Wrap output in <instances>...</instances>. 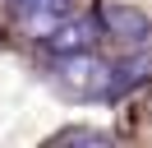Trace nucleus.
<instances>
[{
	"instance_id": "f257e3e1",
	"label": "nucleus",
	"mask_w": 152,
	"mask_h": 148,
	"mask_svg": "<svg viewBox=\"0 0 152 148\" xmlns=\"http://www.w3.org/2000/svg\"><path fill=\"white\" fill-rule=\"evenodd\" d=\"M111 65L97 60L92 51H69V56H56V83L69 92H78V97H102V92H111Z\"/></svg>"
},
{
	"instance_id": "7ed1b4c3",
	"label": "nucleus",
	"mask_w": 152,
	"mask_h": 148,
	"mask_svg": "<svg viewBox=\"0 0 152 148\" xmlns=\"http://www.w3.org/2000/svg\"><path fill=\"white\" fill-rule=\"evenodd\" d=\"M102 28H106L120 46H129V51H143V42H148V33H152L148 14L134 9V5H106V9H102Z\"/></svg>"
},
{
	"instance_id": "39448f33",
	"label": "nucleus",
	"mask_w": 152,
	"mask_h": 148,
	"mask_svg": "<svg viewBox=\"0 0 152 148\" xmlns=\"http://www.w3.org/2000/svg\"><path fill=\"white\" fill-rule=\"evenodd\" d=\"M56 144H97V148H106L111 134H102V130H65V134H56Z\"/></svg>"
},
{
	"instance_id": "f03ea898",
	"label": "nucleus",
	"mask_w": 152,
	"mask_h": 148,
	"mask_svg": "<svg viewBox=\"0 0 152 148\" xmlns=\"http://www.w3.org/2000/svg\"><path fill=\"white\" fill-rule=\"evenodd\" d=\"M42 46H46L51 56H69V51H92V42H97V28H92V18H83V14H65L56 28H46V33L37 37Z\"/></svg>"
},
{
	"instance_id": "20e7f679",
	"label": "nucleus",
	"mask_w": 152,
	"mask_h": 148,
	"mask_svg": "<svg viewBox=\"0 0 152 148\" xmlns=\"http://www.w3.org/2000/svg\"><path fill=\"white\" fill-rule=\"evenodd\" d=\"M14 5H19V23L28 28L32 37H42L65 14H74V0H14Z\"/></svg>"
}]
</instances>
